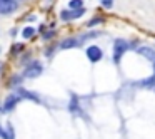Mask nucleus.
Returning a JSON list of instances; mask_svg holds the SVG:
<instances>
[{
  "label": "nucleus",
  "mask_w": 155,
  "mask_h": 139,
  "mask_svg": "<svg viewBox=\"0 0 155 139\" xmlns=\"http://www.w3.org/2000/svg\"><path fill=\"white\" fill-rule=\"evenodd\" d=\"M102 2V5H104L105 9H110L112 5H114V2H112V0H100Z\"/></svg>",
  "instance_id": "14"
},
{
  "label": "nucleus",
  "mask_w": 155,
  "mask_h": 139,
  "mask_svg": "<svg viewBox=\"0 0 155 139\" xmlns=\"http://www.w3.org/2000/svg\"><path fill=\"white\" fill-rule=\"evenodd\" d=\"M22 49H24V44H15V45H12V54H18Z\"/></svg>",
  "instance_id": "13"
},
{
  "label": "nucleus",
  "mask_w": 155,
  "mask_h": 139,
  "mask_svg": "<svg viewBox=\"0 0 155 139\" xmlns=\"http://www.w3.org/2000/svg\"><path fill=\"white\" fill-rule=\"evenodd\" d=\"M77 44H78V42L75 40L74 37H70V39H65V40L62 42V44H60V49H70V47H75Z\"/></svg>",
  "instance_id": "8"
},
{
  "label": "nucleus",
  "mask_w": 155,
  "mask_h": 139,
  "mask_svg": "<svg viewBox=\"0 0 155 139\" xmlns=\"http://www.w3.org/2000/svg\"><path fill=\"white\" fill-rule=\"evenodd\" d=\"M35 35V29L34 27H25L24 30H22V37L24 39H32Z\"/></svg>",
  "instance_id": "9"
},
{
  "label": "nucleus",
  "mask_w": 155,
  "mask_h": 139,
  "mask_svg": "<svg viewBox=\"0 0 155 139\" xmlns=\"http://www.w3.org/2000/svg\"><path fill=\"white\" fill-rule=\"evenodd\" d=\"M17 96H18V97H27V99H34V101H38L37 96H34L32 92L25 91V89H17Z\"/></svg>",
  "instance_id": "7"
},
{
  "label": "nucleus",
  "mask_w": 155,
  "mask_h": 139,
  "mask_svg": "<svg viewBox=\"0 0 155 139\" xmlns=\"http://www.w3.org/2000/svg\"><path fill=\"white\" fill-rule=\"evenodd\" d=\"M70 111H77V99H72V104H70Z\"/></svg>",
  "instance_id": "15"
},
{
  "label": "nucleus",
  "mask_w": 155,
  "mask_h": 139,
  "mask_svg": "<svg viewBox=\"0 0 155 139\" xmlns=\"http://www.w3.org/2000/svg\"><path fill=\"white\" fill-rule=\"evenodd\" d=\"M60 17H62V20H70L72 19V10H62Z\"/></svg>",
  "instance_id": "12"
},
{
  "label": "nucleus",
  "mask_w": 155,
  "mask_h": 139,
  "mask_svg": "<svg viewBox=\"0 0 155 139\" xmlns=\"http://www.w3.org/2000/svg\"><path fill=\"white\" fill-rule=\"evenodd\" d=\"M0 52H2V47H0Z\"/></svg>",
  "instance_id": "16"
},
{
  "label": "nucleus",
  "mask_w": 155,
  "mask_h": 139,
  "mask_svg": "<svg viewBox=\"0 0 155 139\" xmlns=\"http://www.w3.org/2000/svg\"><path fill=\"white\" fill-rule=\"evenodd\" d=\"M17 9H18V4L15 0H0V15L14 14Z\"/></svg>",
  "instance_id": "2"
},
{
  "label": "nucleus",
  "mask_w": 155,
  "mask_h": 139,
  "mask_svg": "<svg viewBox=\"0 0 155 139\" xmlns=\"http://www.w3.org/2000/svg\"><path fill=\"white\" fill-rule=\"evenodd\" d=\"M85 54H87V57L90 62H98L102 59V55H104V52H102V49L97 47V45H90V47L85 50Z\"/></svg>",
  "instance_id": "4"
},
{
  "label": "nucleus",
  "mask_w": 155,
  "mask_h": 139,
  "mask_svg": "<svg viewBox=\"0 0 155 139\" xmlns=\"http://www.w3.org/2000/svg\"><path fill=\"white\" fill-rule=\"evenodd\" d=\"M18 99H20V97H18L17 94H15V96L10 94L7 99H5V102H4V111H12V109L15 107V104L18 102Z\"/></svg>",
  "instance_id": "5"
},
{
  "label": "nucleus",
  "mask_w": 155,
  "mask_h": 139,
  "mask_svg": "<svg viewBox=\"0 0 155 139\" xmlns=\"http://www.w3.org/2000/svg\"><path fill=\"white\" fill-rule=\"evenodd\" d=\"M42 71H44V67H42L38 62H32V64L28 65L27 69H25L24 75H25L27 79H35V77H38V75L42 74Z\"/></svg>",
  "instance_id": "3"
},
{
  "label": "nucleus",
  "mask_w": 155,
  "mask_h": 139,
  "mask_svg": "<svg viewBox=\"0 0 155 139\" xmlns=\"http://www.w3.org/2000/svg\"><path fill=\"white\" fill-rule=\"evenodd\" d=\"M68 7H70L72 10H78V9H84V2H82V0H70Z\"/></svg>",
  "instance_id": "10"
},
{
  "label": "nucleus",
  "mask_w": 155,
  "mask_h": 139,
  "mask_svg": "<svg viewBox=\"0 0 155 139\" xmlns=\"http://www.w3.org/2000/svg\"><path fill=\"white\" fill-rule=\"evenodd\" d=\"M127 49H128V44L125 40H122V39H117V40H115V44H114V62L115 64L120 62L122 55L127 52Z\"/></svg>",
  "instance_id": "1"
},
{
  "label": "nucleus",
  "mask_w": 155,
  "mask_h": 139,
  "mask_svg": "<svg viewBox=\"0 0 155 139\" xmlns=\"http://www.w3.org/2000/svg\"><path fill=\"white\" fill-rule=\"evenodd\" d=\"M138 54H142L143 57H147L148 61H152V62H155V50L153 49H150V47H138Z\"/></svg>",
  "instance_id": "6"
},
{
  "label": "nucleus",
  "mask_w": 155,
  "mask_h": 139,
  "mask_svg": "<svg viewBox=\"0 0 155 139\" xmlns=\"http://www.w3.org/2000/svg\"><path fill=\"white\" fill-rule=\"evenodd\" d=\"M85 14V9H78V10H72V19H78Z\"/></svg>",
  "instance_id": "11"
}]
</instances>
